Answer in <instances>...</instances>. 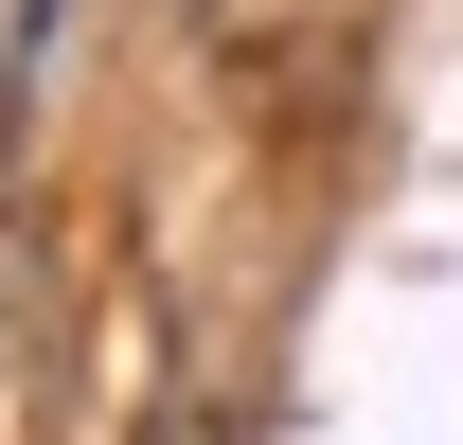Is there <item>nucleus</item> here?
<instances>
[]
</instances>
